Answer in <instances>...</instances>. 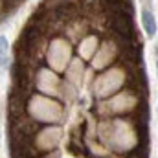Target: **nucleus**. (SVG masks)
<instances>
[{
    "label": "nucleus",
    "mask_w": 158,
    "mask_h": 158,
    "mask_svg": "<svg viewBox=\"0 0 158 158\" xmlns=\"http://www.w3.org/2000/svg\"><path fill=\"white\" fill-rule=\"evenodd\" d=\"M98 140L110 153L129 156L142 149L145 131L140 129V121L132 118H109L98 123Z\"/></svg>",
    "instance_id": "1"
},
{
    "label": "nucleus",
    "mask_w": 158,
    "mask_h": 158,
    "mask_svg": "<svg viewBox=\"0 0 158 158\" xmlns=\"http://www.w3.org/2000/svg\"><path fill=\"white\" fill-rule=\"evenodd\" d=\"M24 114L39 125H59L64 119V105L44 94H30L24 103Z\"/></svg>",
    "instance_id": "2"
},
{
    "label": "nucleus",
    "mask_w": 158,
    "mask_h": 158,
    "mask_svg": "<svg viewBox=\"0 0 158 158\" xmlns=\"http://www.w3.org/2000/svg\"><path fill=\"white\" fill-rule=\"evenodd\" d=\"M138 109H140V96L134 90H123L119 94L110 96L107 101H101L96 107V112L101 116V119L127 118Z\"/></svg>",
    "instance_id": "3"
},
{
    "label": "nucleus",
    "mask_w": 158,
    "mask_h": 158,
    "mask_svg": "<svg viewBox=\"0 0 158 158\" xmlns=\"http://www.w3.org/2000/svg\"><path fill=\"white\" fill-rule=\"evenodd\" d=\"M64 136V131L61 125H42L35 131V134L30 138V145L37 155H48L57 151Z\"/></svg>",
    "instance_id": "4"
},
{
    "label": "nucleus",
    "mask_w": 158,
    "mask_h": 158,
    "mask_svg": "<svg viewBox=\"0 0 158 158\" xmlns=\"http://www.w3.org/2000/svg\"><path fill=\"white\" fill-rule=\"evenodd\" d=\"M127 79V74L123 68H112L105 74H101L99 77L96 79L94 83V94L96 98H109V96H114L119 88L123 86Z\"/></svg>",
    "instance_id": "5"
},
{
    "label": "nucleus",
    "mask_w": 158,
    "mask_h": 158,
    "mask_svg": "<svg viewBox=\"0 0 158 158\" xmlns=\"http://www.w3.org/2000/svg\"><path fill=\"white\" fill-rule=\"evenodd\" d=\"M68 59H70V46L63 40H55L48 52V63L55 70H64V66L68 64Z\"/></svg>",
    "instance_id": "6"
},
{
    "label": "nucleus",
    "mask_w": 158,
    "mask_h": 158,
    "mask_svg": "<svg viewBox=\"0 0 158 158\" xmlns=\"http://www.w3.org/2000/svg\"><path fill=\"white\" fill-rule=\"evenodd\" d=\"M35 86L39 88L44 96H55V94H59L61 81H59V77L53 72H48V70L40 68L39 76L35 77Z\"/></svg>",
    "instance_id": "7"
},
{
    "label": "nucleus",
    "mask_w": 158,
    "mask_h": 158,
    "mask_svg": "<svg viewBox=\"0 0 158 158\" xmlns=\"http://www.w3.org/2000/svg\"><path fill=\"white\" fill-rule=\"evenodd\" d=\"M142 24H143V30H145V33L147 35H155L156 33V19H155V15H153V11H149L147 7H143L142 9Z\"/></svg>",
    "instance_id": "8"
},
{
    "label": "nucleus",
    "mask_w": 158,
    "mask_h": 158,
    "mask_svg": "<svg viewBox=\"0 0 158 158\" xmlns=\"http://www.w3.org/2000/svg\"><path fill=\"white\" fill-rule=\"evenodd\" d=\"M6 50H7V40L6 37H0V66L6 64Z\"/></svg>",
    "instance_id": "9"
},
{
    "label": "nucleus",
    "mask_w": 158,
    "mask_h": 158,
    "mask_svg": "<svg viewBox=\"0 0 158 158\" xmlns=\"http://www.w3.org/2000/svg\"><path fill=\"white\" fill-rule=\"evenodd\" d=\"M156 70H158V48H156Z\"/></svg>",
    "instance_id": "10"
}]
</instances>
